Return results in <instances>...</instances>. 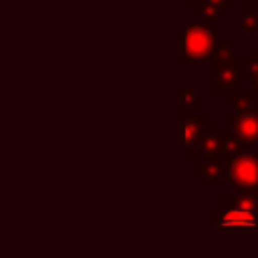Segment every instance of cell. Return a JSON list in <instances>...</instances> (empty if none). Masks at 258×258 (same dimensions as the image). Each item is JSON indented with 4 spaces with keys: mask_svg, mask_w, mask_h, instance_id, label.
Segmentation results:
<instances>
[{
    "mask_svg": "<svg viewBox=\"0 0 258 258\" xmlns=\"http://www.w3.org/2000/svg\"><path fill=\"white\" fill-rule=\"evenodd\" d=\"M216 226H242V228H256L258 226V216L248 204L234 206L228 210L220 220H216Z\"/></svg>",
    "mask_w": 258,
    "mask_h": 258,
    "instance_id": "6da1fadb",
    "label": "cell"
}]
</instances>
